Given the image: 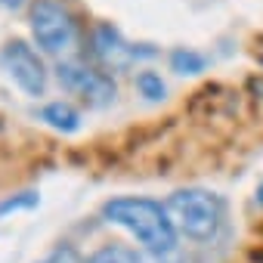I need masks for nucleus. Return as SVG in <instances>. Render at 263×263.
<instances>
[{
    "label": "nucleus",
    "mask_w": 263,
    "mask_h": 263,
    "mask_svg": "<svg viewBox=\"0 0 263 263\" xmlns=\"http://www.w3.org/2000/svg\"><path fill=\"white\" fill-rule=\"evenodd\" d=\"M102 217L121 229H127L146 251L152 254H171L177 248V226L167 214L164 204L140 195H127V198H111L102 208Z\"/></svg>",
    "instance_id": "1"
},
{
    "label": "nucleus",
    "mask_w": 263,
    "mask_h": 263,
    "mask_svg": "<svg viewBox=\"0 0 263 263\" xmlns=\"http://www.w3.org/2000/svg\"><path fill=\"white\" fill-rule=\"evenodd\" d=\"M174 226L180 235L192 238V241H211L217 238L223 217H226V204L217 192L208 189H180L164 201Z\"/></svg>",
    "instance_id": "2"
},
{
    "label": "nucleus",
    "mask_w": 263,
    "mask_h": 263,
    "mask_svg": "<svg viewBox=\"0 0 263 263\" xmlns=\"http://www.w3.org/2000/svg\"><path fill=\"white\" fill-rule=\"evenodd\" d=\"M31 34L37 47L50 56L71 53L78 47V25L71 13L56 0H34L31 7Z\"/></svg>",
    "instance_id": "3"
},
{
    "label": "nucleus",
    "mask_w": 263,
    "mask_h": 263,
    "mask_svg": "<svg viewBox=\"0 0 263 263\" xmlns=\"http://www.w3.org/2000/svg\"><path fill=\"white\" fill-rule=\"evenodd\" d=\"M0 65L7 68V74L28 93V96H44L47 90V68L44 59L25 44V41H10L0 50Z\"/></svg>",
    "instance_id": "4"
},
{
    "label": "nucleus",
    "mask_w": 263,
    "mask_h": 263,
    "mask_svg": "<svg viewBox=\"0 0 263 263\" xmlns=\"http://www.w3.org/2000/svg\"><path fill=\"white\" fill-rule=\"evenodd\" d=\"M56 78L68 93H74V96H81V99H87L93 105H108L115 99V93H118L115 81L108 74H102V71H96V68H90L84 62H59Z\"/></svg>",
    "instance_id": "5"
},
{
    "label": "nucleus",
    "mask_w": 263,
    "mask_h": 263,
    "mask_svg": "<svg viewBox=\"0 0 263 263\" xmlns=\"http://www.w3.org/2000/svg\"><path fill=\"white\" fill-rule=\"evenodd\" d=\"M93 53L96 59L105 65V68H127V65H134L137 59H149L155 56L152 47H134V44H127L124 34L111 25H96L93 28Z\"/></svg>",
    "instance_id": "6"
},
{
    "label": "nucleus",
    "mask_w": 263,
    "mask_h": 263,
    "mask_svg": "<svg viewBox=\"0 0 263 263\" xmlns=\"http://www.w3.org/2000/svg\"><path fill=\"white\" fill-rule=\"evenodd\" d=\"M41 118L53 127V130H62V134H74V130H81V115L78 108H71L68 102H50Z\"/></svg>",
    "instance_id": "7"
},
{
    "label": "nucleus",
    "mask_w": 263,
    "mask_h": 263,
    "mask_svg": "<svg viewBox=\"0 0 263 263\" xmlns=\"http://www.w3.org/2000/svg\"><path fill=\"white\" fill-rule=\"evenodd\" d=\"M204 65H208V59H204L201 53L189 50V47H177V50L171 53V68H174L177 74H201Z\"/></svg>",
    "instance_id": "8"
},
{
    "label": "nucleus",
    "mask_w": 263,
    "mask_h": 263,
    "mask_svg": "<svg viewBox=\"0 0 263 263\" xmlns=\"http://www.w3.org/2000/svg\"><path fill=\"white\" fill-rule=\"evenodd\" d=\"M87 263H146L134 248H124V245H105L99 251H93L87 257Z\"/></svg>",
    "instance_id": "9"
},
{
    "label": "nucleus",
    "mask_w": 263,
    "mask_h": 263,
    "mask_svg": "<svg viewBox=\"0 0 263 263\" xmlns=\"http://www.w3.org/2000/svg\"><path fill=\"white\" fill-rule=\"evenodd\" d=\"M137 90H140L146 99H152V102L164 99V93H167L161 74H155V71H140V74H137Z\"/></svg>",
    "instance_id": "10"
},
{
    "label": "nucleus",
    "mask_w": 263,
    "mask_h": 263,
    "mask_svg": "<svg viewBox=\"0 0 263 263\" xmlns=\"http://www.w3.org/2000/svg\"><path fill=\"white\" fill-rule=\"evenodd\" d=\"M37 204V192H22L16 198H7V201H0V217L4 214H13V211H28Z\"/></svg>",
    "instance_id": "11"
},
{
    "label": "nucleus",
    "mask_w": 263,
    "mask_h": 263,
    "mask_svg": "<svg viewBox=\"0 0 263 263\" xmlns=\"http://www.w3.org/2000/svg\"><path fill=\"white\" fill-rule=\"evenodd\" d=\"M41 263H84L81 257H78V251H71V248H59V251H53L47 260H41Z\"/></svg>",
    "instance_id": "12"
},
{
    "label": "nucleus",
    "mask_w": 263,
    "mask_h": 263,
    "mask_svg": "<svg viewBox=\"0 0 263 263\" xmlns=\"http://www.w3.org/2000/svg\"><path fill=\"white\" fill-rule=\"evenodd\" d=\"M0 7H7V10H19V7H22V0H0Z\"/></svg>",
    "instance_id": "13"
},
{
    "label": "nucleus",
    "mask_w": 263,
    "mask_h": 263,
    "mask_svg": "<svg viewBox=\"0 0 263 263\" xmlns=\"http://www.w3.org/2000/svg\"><path fill=\"white\" fill-rule=\"evenodd\" d=\"M257 204L263 208V183H260V189H257Z\"/></svg>",
    "instance_id": "14"
}]
</instances>
